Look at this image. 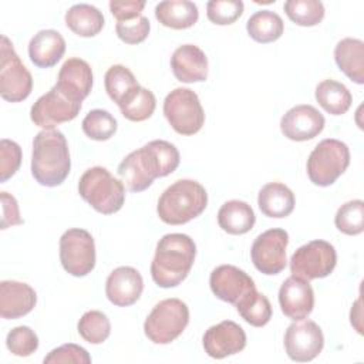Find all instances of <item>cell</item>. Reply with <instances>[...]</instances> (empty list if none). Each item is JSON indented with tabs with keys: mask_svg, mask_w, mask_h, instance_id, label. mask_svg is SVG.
<instances>
[{
	"mask_svg": "<svg viewBox=\"0 0 364 364\" xmlns=\"http://www.w3.org/2000/svg\"><path fill=\"white\" fill-rule=\"evenodd\" d=\"M155 17L165 27L173 30H185L198 21L199 11L193 1L166 0L156 4Z\"/></svg>",
	"mask_w": 364,
	"mask_h": 364,
	"instance_id": "26",
	"label": "cell"
},
{
	"mask_svg": "<svg viewBox=\"0 0 364 364\" xmlns=\"http://www.w3.org/2000/svg\"><path fill=\"white\" fill-rule=\"evenodd\" d=\"M334 60L343 71L355 84L364 82V43L358 38H343L334 48Z\"/></svg>",
	"mask_w": 364,
	"mask_h": 364,
	"instance_id": "25",
	"label": "cell"
},
{
	"mask_svg": "<svg viewBox=\"0 0 364 364\" xmlns=\"http://www.w3.org/2000/svg\"><path fill=\"white\" fill-rule=\"evenodd\" d=\"M60 364V363H75V364H90L91 357L88 351L77 344L68 343L51 350L44 357V364Z\"/></svg>",
	"mask_w": 364,
	"mask_h": 364,
	"instance_id": "42",
	"label": "cell"
},
{
	"mask_svg": "<svg viewBox=\"0 0 364 364\" xmlns=\"http://www.w3.org/2000/svg\"><path fill=\"white\" fill-rule=\"evenodd\" d=\"M55 88L74 102H82L92 88V70L81 58H68L60 68Z\"/></svg>",
	"mask_w": 364,
	"mask_h": 364,
	"instance_id": "19",
	"label": "cell"
},
{
	"mask_svg": "<svg viewBox=\"0 0 364 364\" xmlns=\"http://www.w3.org/2000/svg\"><path fill=\"white\" fill-rule=\"evenodd\" d=\"M171 68L181 82H199L208 78V58L195 44L178 47L171 57Z\"/></svg>",
	"mask_w": 364,
	"mask_h": 364,
	"instance_id": "22",
	"label": "cell"
},
{
	"mask_svg": "<svg viewBox=\"0 0 364 364\" xmlns=\"http://www.w3.org/2000/svg\"><path fill=\"white\" fill-rule=\"evenodd\" d=\"M37 303V294L27 283L3 280L0 283V316L6 320L28 314Z\"/></svg>",
	"mask_w": 364,
	"mask_h": 364,
	"instance_id": "21",
	"label": "cell"
},
{
	"mask_svg": "<svg viewBox=\"0 0 364 364\" xmlns=\"http://www.w3.org/2000/svg\"><path fill=\"white\" fill-rule=\"evenodd\" d=\"M289 233L284 229H269L260 233L250 249V257L255 267L263 274H279L287 264L286 247Z\"/></svg>",
	"mask_w": 364,
	"mask_h": 364,
	"instance_id": "12",
	"label": "cell"
},
{
	"mask_svg": "<svg viewBox=\"0 0 364 364\" xmlns=\"http://www.w3.org/2000/svg\"><path fill=\"white\" fill-rule=\"evenodd\" d=\"M6 346L11 354L17 357H28L38 348V337L28 326H18L9 331Z\"/></svg>",
	"mask_w": 364,
	"mask_h": 364,
	"instance_id": "38",
	"label": "cell"
},
{
	"mask_svg": "<svg viewBox=\"0 0 364 364\" xmlns=\"http://www.w3.org/2000/svg\"><path fill=\"white\" fill-rule=\"evenodd\" d=\"M105 91L108 97L119 105L131 92H134L139 84L129 68L121 64L111 65L104 77Z\"/></svg>",
	"mask_w": 364,
	"mask_h": 364,
	"instance_id": "32",
	"label": "cell"
},
{
	"mask_svg": "<svg viewBox=\"0 0 364 364\" xmlns=\"http://www.w3.org/2000/svg\"><path fill=\"white\" fill-rule=\"evenodd\" d=\"M189 323V309L179 299H165L154 306L144 323V333L155 344H169Z\"/></svg>",
	"mask_w": 364,
	"mask_h": 364,
	"instance_id": "6",
	"label": "cell"
},
{
	"mask_svg": "<svg viewBox=\"0 0 364 364\" xmlns=\"http://www.w3.org/2000/svg\"><path fill=\"white\" fill-rule=\"evenodd\" d=\"M81 109L80 102L68 100L61 94L55 85L44 95H41L30 109V118L34 125L53 129L55 125L73 121Z\"/></svg>",
	"mask_w": 364,
	"mask_h": 364,
	"instance_id": "14",
	"label": "cell"
},
{
	"mask_svg": "<svg viewBox=\"0 0 364 364\" xmlns=\"http://www.w3.org/2000/svg\"><path fill=\"white\" fill-rule=\"evenodd\" d=\"M65 53V40L55 30H41L30 40L28 57L38 68L54 67Z\"/></svg>",
	"mask_w": 364,
	"mask_h": 364,
	"instance_id": "23",
	"label": "cell"
},
{
	"mask_svg": "<svg viewBox=\"0 0 364 364\" xmlns=\"http://www.w3.org/2000/svg\"><path fill=\"white\" fill-rule=\"evenodd\" d=\"M256 216L252 206L243 200H228L218 212L219 228L229 235H245L255 226Z\"/></svg>",
	"mask_w": 364,
	"mask_h": 364,
	"instance_id": "27",
	"label": "cell"
},
{
	"mask_svg": "<svg viewBox=\"0 0 364 364\" xmlns=\"http://www.w3.org/2000/svg\"><path fill=\"white\" fill-rule=\"evenodd\" d=\"M208 205L205 188L193 179H179L159 196L156 212L168 225H183L198 218Z\"/></svg>",
	"mask_w": 364,
	"mask_h": 364,
	"instance_id": "4",
	"label": "cell"
},
{
	"mask_svg": "<svg viewBox=\"0 0 364 364\" xmlns=\"http://www.w3.org/2000/svg\"><path fill=\"white\" fill-rule=\"evenodd\" d=\"M247 34L256 43L267 44L279 40L283 34L284 24L282 17L270 10H260L252 14L246 23Z\"/></svg>",
	"mask_w": 364,
	"mask_h": 364,
	"instance_id": "30",
	"label": "cell"
},
{
	"mask_svg": "<svg viewBox=\"0 0 364 364\" xmlns=\"http://www.w3.org/2000/svg\"><path fill=\"white\" fill-rule=\"evenodd\" d=\"M205 353L216 360L240 353L246 347L245 330L232 320H223L209 327L203 334Z\"/></svg>",
	"mask_w": 364,
	"mask_h": 364,
	"instance_id": "15",
	"label": "cell"
},
{
	"mask_svg": "<svg viewBox=\"0 0 364 364\" xmlns=\"http://www.w3.org/2000/svg\"><path fill=\"white\" fill-rule=\"evenodd\" d=\"M337 253L326 240H311L300 246L290 259L291 276L313 280L327 277L336 267Z\"/></svg>",
	"mask_w": 364,
	"mask_h": 364,
	"instance_id": "10",
	"label": "cell"
},
{
	"mask_svg": "<svg viewBox=\"0 0 364 364\" xmlns=\"http://www.w3.org/2000/svg\"><path fill=\"white\" fill-rule=\"evenodd\" d=\"M21 148L10 139L0 141V182H6L20 168Z\"/></svg>",
	"mask_w": 364,
	"mask_h": 364,
	"instance_id": "41",
	"label": "cell"
},
{
	"mask_svg": "<svg viewBox=\"0 0 364 364\" xmlns=\"http://www.w3.org/2000/svg\"><path fill=\"white\" fill-rule=\"evenodd\" d=\"M323 114L313 105L301 104L290 108L280 119L282 134L297 142L309 141L317 136L324 128Z\"/></svg>",
	"mask_w": 364,
	"mask_h": 364,
	"instance_id": "16",
	"label": "cell"
},
{
	"mask_svg": "<svg viewBox=\"0 0 364 364\" xmlns=\"http://www.w3.org/2000/svg\"><path fill=\"white\" fill-rule=\"evenodd\" d=\"M0 199H1V229H7L14 225H21L23 219L20 216L18 205L17 200L13 195L7 192H0Z\"/></svg>",
	"mask_w": 364,
	"mask_h": 364,
	"instance_id": "44",
	"label": "cell"
},
{
	"mask_svg": "<svg viewBox=\"0 0 364 364\" xmlns=\"http://www.w3.org/2000/svg\"><path fill=\"white\" fill-rule=\"evenodd\" d=\"M257 205L267 218H286L294 209V195L284 183L270 182L259 191Z\"/></svg>",
	"mask_w": 364,
	"mask_h": 364,
	"instance_id": "24",
	"label": "cell"
},
{
	"mask_svg": "<svg viewBox=\"0 0 364 364\" xmlns=\"http://www.w3.org/2000/svg\"><path fill=\"white\" fill-rule=\"evenodd\" d=\"M0 51V95L9 102H21L31 92L33 77L6 36H1Z\"/></svg>",
	"mask_w": 364,
	"mask_h": 364,
	"instance_id": "9",
	"label": "cell"
},
{
	"mask_svg": "<svg viewBox=\"0 0 364 364\" xmlns=\"http://www.w3.org/2000/svg\"><path fill=\"white\" fill-rule=\"evenodd\" d=\"M84 134L94 141H107L117 132V119L105 109H92L82 119Z\"/></svg>",
	"mask_w": 364,
	"mask_h": 364,
	"instance_id": "37",
	"label": "cell"
},
{
	"mask_svg": "<svg viewBox=\"0 0 364 364\" xmlns=\"http://www.w3.org/2000/svg\"><path fill=\"white\" fill-rule=\"evenodd\" d=\"M350 165L348 146L334 138L320 141L307 159L309 179L317 186H330Z\"/></svg>",
	"mask_w": 364,
	"mask_h": 364,
	"instance_id": "7",
	"label": "cell"
},
{
	"mask_svg": "<svg viewBox=\"0 0 364 364\" xmlns=\"http://www.w3.org/2000/svg\"><path fill=\"white\" fill-rule=\"evenodd\" d=\"M334 223L344 235H360L364 230V202L355 199L341 205L336 213Z\"/></svg>",
	"mask_w": 364,
	"mask_h": 364,
	"instance_id": "36",
	"label": "cell"
},
{
	"mask_svg": "<svg viewBox=\"0 0 364 364\" xmlns=\"http://www.w3.org/2000/svg\"><path fill=\"white\" fill-rule=\"evenodd\" d=\"M283 9L287 17L301 27L317 26L324 18V6L318 0H287Z\"/></svg>",
	"mask_w": 364,
	"mask_h": 364,
	"instance_id": "34",
	"label": "cell"
},
{
	"mask_svg": "<svg viewBox=\"0 0 364 364\" xmlns=\"http://www.w3.org/2000/svg\"><path fill=\"white\" fill-rule=\"evenodd\" d=\"M104 16L102 13L85 3L74 4L65 13V24L67 27L80 37H94L104 27Z\"/></svg>",
	"mask_w": 364,
	"mask_h": 364,
	"instance_id": "28",
	"label": "cell"
},
{
	"mask_svg": "<svg viewBox=\"0 0 364 364\" xmlns=\"http://www.w3.org/2000/svg\"><path fill=\"white\" fill-rule=\"evenodd\" d=\"M71 159L64 134L58 129L40 131L33 139L31 175L43 186H58L68 176Z\"/></svg>",
	"mask_w": 364,
	"mask_h": 364,
	"instance_id": "3",
	"label": "cell"
},
{
	"mask_svg": "<svg viewBox=\"0 0 364 364\" xmlns=\"http://www.w3.org/2000/svg\"><path fill=\"white\" fill-rule=\"evenodd\" d=\"M142 290V276L131 266H119L114 269L105 282V294L108 300L118 307L134 304L141 297Z\"/></svg>",
	"mask_w": 364,
	"mask_h": 364,
	"instance_id": "20",
	"label": "cell"
},
{
	"mask_svg": "<svg viewBox=\"0 0 364 364\" xmlns=\"http://www.w3.org/2000/svg\"><path fill=\"white\" fill-rule=\"evenodd\" d=\"M164 115L173 131L193 135L203 127L205 112L199 97L189 88H175L164 101Z\"/></svg>",
	"mask_w": 364,
	"mask_h": 364,
	"instance_id": "8",
	"label": "cell"
},
{
	"mask_svg": "<svg viewBox=\"0 0 364 364\" xmlns=\"http://www.w3.org/2000/svg\"><path fill=\"white\" fill-rule=\"evenodd\" d=\"M196 256L195 242L183 233H168L156 245L151 263L152 280L164 289L176 287L189 274Z\"/></svg>",
	"mask_w": 364,
	"mask_h": 364,
	"instance_id": "2",
	"label": "cell"
},
{
	"mask_svg": "<svg viewBox=\"0 0 364 364\" xmlns=\"http://www.w3.org/2000/svg\"><path fill=\"white\" fill-rule=\"evenodd\" d=\"M118 107L121 109V114L127 119L134 122H141L151 118L156 107V100L152 91L139 85Z\"/></svg>",
	"mask_w": 364,
	"mask_h": 364,
	"instance_id": "33",
	"label": "cell"
},
{
	"mask_svg": "<svg viewBox=\"0 0 364 364\" xmlns=\"http://www.w3.org/2000/svg\"><path fill=\"white\" fill-rule=\"evenodd\" d=\"M60 262L67 273L75 277L87 276L95 266V243L85 229L73 228L60 237Z\"/></svg>",
	"mask_w": 364,
	"mask_h": 364,
	"instance_id": "11",
	"label": "cell"
},
{
	"mask_svg": "<svg viewBox=\"0 0 364 364\" xmlns=\"http://www.w3.org/2000/svg\"><path fill=\"white\" fill-rule=\"evenodd\" d=\"M209 284L218 299L230 304H236L245 294L256 289L253 279L246 272L232 264H222L213 269Z\"/></svg>",
	"mask_w": 364,
	"mask_h": 364,
	"instance_id": "17",
	"label": "cell"
},
{
	"mask_svg": "<svg viewBox=\"0 0 364 364\" xmlns=\"http://www.w3.org/2000/svg\"><path fill=\"white\" fill-rule=\"evenodd\" d=\"M279 304L286 317L294 321L304 320L314 307V291L309 280L287 277L279 289Z\"/></svg>",
	"mask_w": 364,
	"mask_h": 364,
	"instance_id": "18",
	"label": "cell"
},
{
	"mask_svg": "<svg viewBox=\"0 0 364 364\" xmlns=\"http://www.w3.org/2000/svg\"><path fill=\"white\" fill-rule=\"evenodd\" d=\"M77 328L87 343L101 344L109 337L111 323L105 313L100 310H90L81 316Z\"/></svg>",
	"mask_w": 364,
	"mask_h": 364,
	"instance_id": "35",
	"label": "cell"
},
{
	"mask_svg": "<svg viewBox=\"0 0 364 364\" xmlns=\"http://www.w3.org/2000/svg\"><path fill=\"white\" fill-rule=\"evenodd\" d=\"M149 30L151 24L145 16H139L128 21H118L115 26V33L118 38L127 44L142 43L148 37Z\"/></svg>",
	"mask_w": 364,
	"mask_h": 364,
	"instance_id": "40",
	"label": "cell"
},
{
	"mask_svg": "<svg viewBox=\"0 0 364 364\" xmlns=\"http://www.w3.org/2000/svg\"><path fill=\"white\" fill-rule=\"evenodd\" d=\"M78 193L102 215L118 212L125 202L124 183L102 166H92L82 173L78 181Z\"/></svg>",
	"mask_w": 364,
	"mask_h": 364,
	"instance_id": "5",
	"label": "cell"
},
{
	"mask_svg": "<svg viewBox=\"0 0 364 364\" xmlns=\"http://www.w3.org/2000/svg\"><path fill=\"white\" fill-rule=\"evenodd\" d=\"M235 306L240 317L253 327H263L272 318L273 310L269 299L256 289L245 294Z\"/></svg>",
	"mask_w": 364,
	"mask_h": 364,
	"instance_id": "31",
	"label": "cell"
},
{
	"mask_svg": "<svg viewBox=\"0 0 364 364\" xmlns=\"http://www.w3.org/2000/svg\"><path fill=\"white\" fill-rule=\"evenodd\" d=\"M316 101L331 115H343L348 111L353 102L348 88L334 80H324L316 87Z\"/></svg>",
	"mask_w": 364,
	"mask_h": 364,
	"instance_id": "29",
	"label": "cell"
},
{
	"mask_svg": "<svg viewBox=\"0 0 364 364\" xmlns=\"http://www.w3.org/2000/svg\"><path fill=\"white\" fill-rule=\"evenodd\" d=\"M145 7V1H135V0H112L109 1V10L111 14L118 21H128L134 20L141 16V11Z\"/></svg>",
	"mask_w": 364,
	"mask_h": 364,
	"instance_id": "43",
	"label": "cell"
},
{
	"mask_svg": "<svg viewBox=\"0 0 364 364\" xmlns=\"http://www.w3.org/2000/svg\"><path fill=\"white\" fill-rule=\"evenodd\" d=\"M323 347V331L313 320H299L291 323L284 333V350L293 361H311L321 353Z\"/></svg>",
	"mask_w": 364,
	"mask_h": 364,
	"instance_id": "13",
	"label": "cell"
},
{
	"mask_svg": "<svg viewBox=\"0 0 364 364\" xmlns=\"http://www.w3.org/2000/svg\"><path fill=\"white\" fill-rule=\"evenodd\" d=\"M179 161V151L173 144L155 139L128 154L117 172L131 192H142L152 185L154 179L172 173Z\"/></svg>",
	"mask_w": 364,
	"mask_h": 364,
	"instance_id": "1",
	"label": "cell"
},
{
	"mask_svg": "<svg viewBox=\"0 0 364 364\" xmlns=\"http://www.w3.org/2000/svg\"><path fill=\"white\" fill-rule=\"evenodd\" d=\"M240 0H210L206 4L208 20L218 26L233 24L243 13Z\"/></svg>",
	"mask_w": 364,
	"mask_h": 364,
	"instance_id": "39",
	"label": "cell"
}]
</instances>
